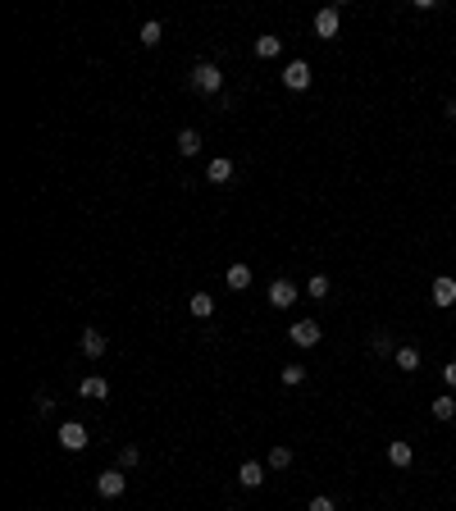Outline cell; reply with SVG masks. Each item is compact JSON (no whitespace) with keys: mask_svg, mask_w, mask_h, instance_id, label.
<instances>
[{"mask_svg":"<svg viewBox=\"0 0 456 511\" xmlns=\"http://www.w3.org/2000/svg\"><path fill=\"white\" fill-rule=\"evenodd\" d=\"M283 87H288V92H306V87H310V64L306 60H292L283 69Z\"/></svg>","mask_w":456,"mask_h":511,"instance_id":"5","label":"cell"},{"mask_svg":"<svg viewBox=\"0 0 456 511\" xmlns=\"http://www.w3.org/2000/svg\"><path fill=\"white\" fill-rule=\"evenodd\" d=\"M306 511H338V503H333V498H310Z\"/></svg>","mask_w":456,"mask_h":511,"instance_id":"26","label":"cell"},{"mask_svg":"<svg viewBox=\"0 0 456 511\" xmlns=\"http://www.w3.org/2000/svg\"><path fill=\"white\" fill-rule=\"evenodd\" d=\"M278 51H283V42H278V37L274 32H265V37H256V55H260V60H274V55Z\"/></svg>","mask_w":456,"mask_h":511,"instance_id":"18","label":"cell"},{"mask_svg":"<svg viewBox=\"0 0 456 511\" xmlns=\"http://www.w3.org/2000/svg\"><path fill=\"white\" fill-rule=\"evenodd\" d=\"M173 147H178V156H197V151H201V133L197 128H183Z\"/></svg>","mask_w":456,"mask_h":511,"instance_id":"17","label":"cell"},{"mask_svg":"<svg viewBox=\"0 0 456 511\" xmlns=\"http://www.w3.org/2000/svg\"><path fill=\"white\" fill-rule=\"evenodd\" d=\"M433 420H452L456 416V398H452V393H443V398H433Z\"/></svg>","mask_w":456,"mask_h":511,"instance_id":"20","label":"cell"},{"mask_svg":"<svg viewBox=\"0 0 456 511\" xmlns=\"http://www.w3.org/2000/svg\"><path fill=\"white\" fill-rule=\"evenodd\" d=\"M192 87H197L201 96H219L224 92V73H219V64H210V60H201V64H192Z\"/></svg>","mask_w":456,"mask_h":511,"instance_id":"1","label":"cell"},{"mask_svg":"<svg viewBox=\"0 0 456 511\" xmlns=\"http://www.w3.org/2000/svg\"><path fill=\"white\" fill-rule=\"evenodd\" d=\"M206 183H215V187H224V183H233V160L215 156V160L206 165Z\"/></svg>","mask_w":456,"mask_h":511,"instance_id":"11","label":"cell"},{"mask_svg":"<svg viewBox=\"0 0 456 511\" xmlns=\"http://www.w3.org/2000/svg\"><path fill=\"white\" fill-rule=\"evenodd\" d=\"M292 302H297V288L288 283V278H274V283H269V306H278V311H288Z\"/></svg>","mask_w":456,"mask_h":511,"instance_id":"7","label":"cell"},{"mask_svg":"<svg viewBox=\"0 0 456 511\" xmlns=\"http://www.w3.org/2000/svg\"><path fill=\"white\" fill-rule=\"evenodd\" d=\"M224 283L233 288V293H247V288H251V265H242V260H238V265H228Z\"/></svg>","mask_w":456,"mask_h":511,"instance_id":"14","label":"cell"},{"mask_svg":"<svg viewBox=\"0 0 456 511\" xmlns=\"http://www.w3.org/2000/svg\"><path fill=\"white\" fill-rule=\"evenodd\" d=\"M306 297L324 302V297H328V278H324V274H310V278H306Z\"/></svg>","mask_w":456,"mask_h":511,"instance_id":"21","label":"cell"},{"mask_svg":"<svg viewBox=\"0 0 456 511\" xmlns=\"http://www.w3.org/2000/svg\"><path fill=\"white\" fill-rule=\"evenodd\" d=\"M160 37H164V27H160V23H155V18H151V23H142L137 42H142V46H160Z\"/></svg>","mask_w":456,"mask_h":511,"instance_id":"22","label":"cell"},{"mask_svg":"<svg viewBox=\"0 0 456 511\" xmlns=\"http://www.w3.org/2000/svg\"><path fill=\"white\" fill-rule=\"evenodd\" d=\"M429 297H433V306H452L456 302V278H433V288H429Z\"/></svg>","mask_w":456,"mask_h":511,"instance_id":"12","label":"cell"},{"mask_svg":"<svg viewBox=\"0 0 456 511\" xmlns=\"http://www.w3.org/2000/svg\"><path fill=\"white\" fill-rule=\"evenodd\" d=\"M187 311L197 315V320H210V315H215V297H210V293H192L187 297Z\"/></svg>","mask_w":456,"mask_h":511,"instance_id":"16","label":"cell"},{"mask_svg":"<svg viewBox=\"0 0 456 511\" xmlns=\"http://www.w3.org/2000/svg\"><path fill=\"white\" fill-rule=\"evenodd\" d=\"M443 379H448V388H456V361L448 365V370H443Z\"/></svg>","mask_w":456,"mask_h":511,"instance_id":"28","label":"cell"},{"mask_svg":"<svg viewBox=\"0 0 456 511\" xmlns=\"http://www.w3.org/2000/svg\"><path fill=\"white\" fill-rule=\"evenodd\" d=\"M393 365L402 374H415V370H420V352H415V347H397V352H393Z\"/></svg>","mask_w":456,"mask_h":511,"instance_id":"15","label":"cell"},{"mask_svg":"<svg viewBox=\"0 0 456 511\" xmlns=\"http://www.w3.org/2000/svg\"><path fill=\"white\" fill-rule=\"evenodd\" d=\"M105 347H110V338H105L101 329H82V356H105Z\"/></svg>","mask_w":456,"mask_h":511,"instance_id":"13","label":"cell"},{"mask_svg":"<svg viewBox=\"0 0 456 511\" xmlns=\"http://www.w3.org/2000/svg\"><path fill=\"white\" fill-rule=\"evenodd\" d=\"M55 438H60V448H64V452H82V448H87V425H78V420H64Z\"/></svg>","mask_w":456,"mask_h":511,"instance_id":"3","label":"cell"},{"mask_svg":"<svg viewBox=\"0 0 456 511\" xmlns=\"http://www.w3.org/2000/svg\"><path fill=\"white\" fill-rule=\"evenodd\" d=\"M388 461H393L397 470H406V466L415 461V448H411L406 438H393V443H388Z\"/></svg>","mask_w":456,"mask_h":511,"instance_id":"10","label":"cell"},{"mask_svg":"<svg viewBox=\"0 0 456 511\" xmlns=\"http://www.w3.org/2000/svg\"><path fill=\"white\" fill-rule=\"evenodd\" d=\"M310 27H315V37H319V42H333V37H338V27H343V14H338V9H319Z\"/></svg>","mask_w":456,"mask_h":511,"instance_id":"4","label":"cell"},{"mask_svg":"<svg viewBox=\"0 0 456 511\" xmlns=\"http://www.w3.org/2000/svg\"><path fill=\"white\" fill-rule=\"evenodd\" d=\"M265 466H269V470H288V466H292V448H283V443H278V448H269Z\"/></svg>","mask_w":456,"mask_h":511,"instance_id":"19","label":"cell"},{"mask_svg":"<svg viewBox=\"0 0 456 511\" xmlns=\"http://www.w3.org/2000/svg\"><path fill=\"white\" fill-rule=\"evenodd\" d=\"M302 379H306V365H283V383L288 388H297Z\"/></svg>","mask_w":456,"mask_h":511,"instance_id":"24","label":"cell"},{"mask_svg":"<svg viewBox=\"0 0 456 511\" xmlns=\"http://www.w3.org/2000/svg\"><path fill=\"white\" fill-rule=\"evenodd\" d=\"M123 488H128V475H123L119 466L96 475V493H101V498H123Z\"/></svg>","mask_w":456,"mask_h":511,"instance_id":"2","label":"cell"},{"mask_svg":"<svg viewBox=\"0 0 456 511\" xmlns=\"http://www.w3.org/2000/svg\"><path fill=\"white\" fill-rule=\"evenodd\" d=\"M288 338H292L297 347H315L319 343V324L315 320H297L292 329H288Z\"/></svg>","mask_w":456,"mask_h":511,"instance_id":"8","label":"cell"},{"mask_svg":"<svg viewBox=\"0 0 456 511\" xmlns=\"http://www.w3.org/2000/svg\"><path fill=\"white\" fill-rule=\"evenodd\" d=\"M78 393H82L87 402H105V398H110V383H105L101 374H87V379L78 383Z\"/></svg>","mask_w":456,"mask_h":511,"instance_id":"9","label":"cell"},{"mask_svg":"<svg viewBox=\"0 0 456 511\" xmlns=\"http://www.w3.org/2000/svg\"><path fill=\"white\" fill-rule=\"evenodd\" d=\"M370 347H374V356H393V338H388V329H374L370 333Z\"/></svg>","mask_w":456,"mask_h":511,"instance_id":"23","label":"cell"},{"mask_svg":"<svg viewBox=\"0 0 456 511\" xmlns=\"http://www.w3.org/2000/svg\"><path fill=\"white\" fill-rule=\"evenodd\" d=\"M265 475H269V466H265V461H242L238 484H242V488H260V484H265Z\"/></svg>","mask_w":456,"mask_h":511,"instance_id":"6","label":"cell"},{"mask_svg":"<svg viewBox=\"0 0 456 511\" xmlns=\"http://www.w3.org/2000/svg\"><path fill=\"white\" fill-rule=\"evenodd\" d=\"M142 461V452H137V443H128V448L119 452V470H128V466H137Z\"/></svg>","mask_w":456,"mask_h":511,"instance_id":"25","label":"cell"},{"mask_svg":"<svg viewBox=\"0 0 456 511\" xmlns=\"http://www.w3.org/2000/svg\"><path fill=\"white\" fill-rule=\"evenodd\" d=\"M37 411H42V416H51V411H55V398H51V393H37Z\"/></svg>","mask_w":456,"mask_h":511,"instance_id":"27","label":"cell"}]
</instances>
